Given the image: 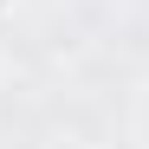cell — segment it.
Masks as SVG:
<instances>
[{"label":"cell","mask_w":149,"mask_h":149,"mask_svg":"<svg viewBox=\"0 0 149 149\" xmlns=\"http://www.w3.org/2000/svg\"><path fill=\"white\" fill-rule=\"evenodd\" d=\"M13 13H19V0H0V26H7V19H13Z\"/></svg>","instance_id":"1"}]
</instances>
